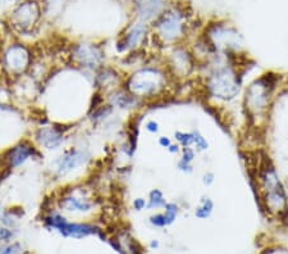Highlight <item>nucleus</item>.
I'll return each mask as SVG.
<instances>
[{"label": "nucleus", "instance_id": "nucleus-2", "mask_svg": "<svg viewBox=\"0 0 288 254\" xmlns=\"http://www.w3.org/2000/svg\"><path fill=\"white\" fill-rule=\"evenodd\" d=\"M98 206L95 190L86 185H71L61 190L56 196V209L63 214H90Z\"/></svg>", "mask_w": 288, "mask_h": 254}, {"label": "nucleus", "instance_id": "nucleus-8", "mask_svg": "<svg viewBox=\"0 0 288 254\" xmlns=\"http://www.w3.org/2000/svg\"><path fill=\"white\" fill-rule=\"evenodd\" d=\"M43 17V8L37 0H25L12 13L13 26L20 32L27 33L37 27Z\"/></svg>", "mask_w": 288, "mask_h": 254}, {"label": "nucleus", "instance_id": "nucleus-17", "mask_svg": "<svg viewBox=\"0 0 288 254\" xmlns=\"http://www.w3.org/2000/svg\"><path fill=\"white\" fill-rule=\"evenodd\" d=\"M114 113V108L109 103H103L101 105L96 107L95 110L90 111V120L92 123H101L108 120Z\"/></svg>", "mask_w": 288, "mask_h": 254}, {"label": "nucleus", "instance_id": "nucleus-6", "mask_svg": "<svg viewBox=\"0 0 288 254\" xmlns=\"http://www.w3.org/2000/svg\"><path fill=\"white\" fill-rule=\"evenodd\" d=\"M155 35L162 43H177L185 33V22L183 15L178 10H167L163 12L154 22Z\"/></svg>", "mask_w": 288, "mask_h": 254}, {"label": "nucleus", "instance_id": "nucleus-1", "mask_svg": "<svg viewBox=\"0 0 288 254\" xmlns=\"http://www.w3.org/2000/svg\"><path fill=\"white\" fill-rule=\"evenodd\" d=\"M167 74L158 67L144 66L124 77L123 87L140 100L154 99L165 90Z\"/></svg>", "mask_w": 288, "mask_h": 254}, {"label": "nucleus", "instance_id": "nucleus-12", "mask_svg": "<svg viewBox=\"0 0 288 254\" xmlns=\"http://www.w3.org/2000/svg\"><path fill=\"white\" fill-rule=\"evenodd\" d=\"M124 77L126 76H123L118 68L105 64L95 71L94 86L96 92H100L106 98V95L110 94L111 92L123 86Z\"/></svg>", "mask_w": 288, "mask_h": 254}, {"label": "nucleus", "instance_id": "nucleus-7", "mask_svg": "<svg viewBox=\"0 0 288 254\" xmlns=\"http://www.w3.org/2000/svg\"><path fill=\"white\" fill-rule=\"evenodd\" d=\"M92 159L91 152L84 147H71L62 153L61 157L54 160V176L63 178L74 171L85 167Z\"/></svg>", "mask_w": 288, "mask_h": 254}, {"label": "nucleus", "instance_id": "nucleus-13", "mask_svg": "<svg viewBox=\"0 0 288 254\" xmlns=\"http://www.w3.org/2000/svg\"><path fill=\"white\" fill-rule=\"evenodd\" d=\"M147 36V26L145 22L137 21L133 25L129 26L123 35L119 36L118 41H117V49L121 53L124 51H136L140 50L142 44L145 43Z\"/></svg>", "mask_w": 288, "mask_h": 254}, {"label": "nucleus", "instance_id": "nucleus-3", "mask_svg": "<svg viewBox=\"0 0 288 254\" xmlns=\"http://www.w3.org/2000/svg\"><path fill=\"white\" fill-rule=\"evenodd\" d=\"M69 63L85 71H98L105 66V50L101 45L89 41L72 44L68 50Z\"/></svg>", "mask_w": 288, "mask_h": 254}, {"label": "nucleus", "instance_id": "nucleus-4", "mask_svg": "<svg viewBox=\"0 0 288 254\" xmlns=\"http://www.w3.org/2000/svg\"><path fill=\"white\" fill-rule=\"evenodd\" d=\"M3 67L12 79L26 76L33 63V53L27 45L21 43L10 44L3 54Z\"/></svg>", "mask_w": 288, "mask_h": 254}, {"label": "nucleus", "instance_id": "nucleus-10", "mask_svg": "<svg viewBox=\"0 0 288 254\" xmlns=\"http://www.w3.org/2000/svg\"><path fill=\"white\" fill-rule=\"evenodd\" d=\"M40 154V149L36 147L32 140L23 139L13 147H10L4 153L3 162H4L5 168H8V170H17V168L25 166L28 160L39 157Z\"/></svg>", "mask_w": 288, "mask_h": 254}, {"label": "nucleus", "instance_id": "nucleus-27", "mask_svg": "<svg viewBox=\"0 0 288 254\" xmlns=\"http://www.w3.org/2000/svg\"><path fill=\"white\" fill-rule=\"evenodd\" d=\"M177 167H178V170H180L181 172H183V173H191L192 171H194V167H192V163H187V162H185V160H182V159L178 160Z\"/></svg>", "mask_w": 288, "mask_h": 254}, {"label": "nucleus", "instance_id": "nucleus-14", "mask_svg": "<svg viewBox=\"0 0 288 254\" xmlns=\"http://www.w3.org/2000/svg\"><path fill=\"white\" fill-rule=\"evenodd\" d=\"M269 80L271 77L266 75L265 77L255 81L248 87V92L246 93V100L248 102L251 110L261 111L266 105L272 89H273V82H271Z\"/></svg>", "mask_w": 288, "mask_h": 254}, {"label": "nucleus", "instance_id": "nucleus-33", "mask_svg": "<svg viewBox=\"0 0 288 254\" xmlns=\"http://www.w3.org/2000/svg\"><path fill=\"white\" fill-rule=\"evenodd\" d=\"M0 2H2V0H0Z\"/></svg>", "mask_w": 288, "mask_h": 254}, {"label": "nucleus", "instance_id": "nucleus-26", "mask_svg": "<svg viewBox=\"0 0 288 254\" xmlns=\"http://www.w3.org/2000/svg\"><path fill=\"white\" fill-rule=\"evenodd\" d=\"M21 250H22V248H21L20 244H10L8 245L7 248H4V249L0 252V254H21Z\"/></svg>", "mask_w": 288, "mask_h": 254}, {"label": "nucleus", "instance_id": "nucleus-24", "mask_svg": "<svg viewBox=\"0 0 288 254\" xmlns=\"http://www.w3.org/2000/svg\"><path fill=\"white\" fill-rule=\"evenodd\" d=\"M150 224L154 225L155 227H165V226H167L163 213L152 214V216L150 217Z\"/></svg>", "mask_w": 288, "mask_h": 254}, {"label": "nucleus", "instance_id": "nucleus-5", "mask_svg": "<svg viewBox=\"0 0 288 254\" xmlns=\"http://www.w3.org/2000/svg\"><path fill=\"white\" fill-rule=\"evenodd\" d=\"M44 222L46 226L59 231L63 237L85 238L98 231L95 225L89 224V222L68 221V219L61 211L54 208L46 212L44 216Z\"/></svg>", "mask_w": 288, "mask_h": 254}, {"label": "nucleus", "instance_id": "nucleus-30", "mask_svg": "<svg viewBox=\"0 0 288 254\" xmlns=\"http://www.w3.org/2000/svg\"><path fill=\"white\" fill-rule=\"evenodd\" d=\"M214 173L213 172H206L202 177V183H204L205 186H210L213 183H214Z\"/></svg>", "mask_w": 288, "mask_h": 254}, {"label": "nucleus", "instance_id": "nucleus-28", "mask_svg": "<svg viewBox=\"0 0 288 254\" xmlns=\"http://www.w3.org/2000/svg\"><path fill=\"white\" fill-rule=\"evenodd\" d=\"M145 130H146L147 132H150V134H157V132L159 131V123L155 120L147 121V122L145 123Z\"/></svg>", "mask_w": 288, "mask_h": 254}, {"label": "nucleus", "instance_id": "nucleus-16", "mask_svg": "<svg viewBox=\"0 0 288 254\" xmlns=\"http://www.w3.org/2000/svg\"><path fill=\"white\" fill-rule=\"evenodd\" d=\"M170 67L175 69V74L187 75L192 69V57L186 53L183 49H176L175 53L170 56Z\"/></svg>", "mask_w": 288, "mask_h": 254}, {"label": "nucleus", "instance_id": "nucleus-15", "mask_svg": "<svg viewBox=\"0 0 288 254\" xmlns=\"http://www.w3.org/2000/svg\"><path fill=\"white\" fill-rule=\"evenodd\" d=\"M133 10L139 21L146 23L147 21L157 20L160 14L164 4L163 0H132Z\"/></svg>", "mask_w": 288, "mask_h": 254}, {"label": "nucleus", "instance_id": "nucleus-11", "mask_svg": "<svg viewBox=\"0 0 288 254\" xmlns=\"http://www.w3.org/2000/svg\"><path fill=\"white\" fill-rule=\"evenodd\" d=\"M33 142L36 147L46 152H55L63 147L66 132L55 125H43L33 131Z\"/></svg>", "mask_w": 288, "mask_h": 254}, {"label": "nucleus", "instance_id": "nucleus-18", "mask_svg": "<svg viewBox=\"0 0 288 254\" xmlns=\"http://www.w3.org/2000/svg\"><path fill=\"white\" fill-rule=\"evenodd\" d=\"M167 199H165L164 194L159 189H152L151 191L147 195V207L146 209L149 211H154V209L164 208L165 204H167Z\"/></svg>", "mask_w": 288, "mask_h": 254}, {"label": "nucleus", "instance_id": "nucleus-22", "mask_svg": "<svg viewBox=\"0 0 288 254\" xmlns=\"http://www.w3.org/2000/svg\"><path fill=\"white\" fill-rule=\"evenodd\" d=\"M194 132V145L196 147L197 152H204V150H207L209 148V142L207 140L200 134L199 131H192Z\"/></svg>", "mask_w": 288, "mask_h": 254}, {"label": "nucleus", "instance_id": "nucleus-31", "mask_svg": "<svg viewBox=\"0 0 288 254\" xmlns=\"http://www.w3.org/2000/svg\"><path fill=\"white\" fill-rule=\"evenodd\" d=\"M13 237V232L9 229H0V239L2 240H9Z\"/></svg>", "mask_w": 288, "mask_h": 254}, {"label": "nucleus", "instance_id": "nucleus-25", "mask_svg": "<svg viewBox=\"0 0 288 254\" xmlns=\"http://www.w3.org/2000/svg\"><path fill=\"white\" fill-rule=\"evenodd\" d=\"M132 207H133L135 211H137V212L144 211V209H146V207H147V199L141 198V196H140V198L133 199V202H132Z\"/></svg>", "mask_w": 288, "mask_h": 254}, {"label": "nucleus", "instance_id": "nucleus-19", "mask_svg": "<svg viewBox=\"0 0 288 254\" xmlns=\"http://www.w3.org/2000/svg\"><path fill=\"white\" fill-rule=\"evenodd\" d=\"M213 209H214V202L210 198H202L200 206L195 209V216L200 220H205L210 217V214L213 213Z\"/></svg>", "mask_w": 288, "mask_h": 254}, {"label": "nucleus", "instance_id": "nucleus-29", "mask_svg": "<svg viewBox=\"0 0 288 254\" xmlns=\"http://www.w3.org/2000/svg\"><path fill=\"white\" fill-rule=\"evenodd\" d=\"M158 144H159L162 148L168 149V148L172 145V140H170V137L168 136H160L159 139H158Z\"/></svg>", "mask_w": 288, "mask_h": 254}, {"label": "nucleus", "instance_id": "nucleus-20", "mask_svg": "<svg viewBox=\"0 0 288 254\" xmlns=\"http://www.w3.org/2000/svg\"><path fill=\"white\" fill-rule=\"evenodd\" d=\"M175 139L177 144L182 148H188L194 145V132H185V131H176Z\"/></svg>", "mask_w": 288, "mask_h": 254}, {"label": "nucleus", "instance_id": "nucleus-21", "mask_svg": "<svg viewBox=\"0 0 288 254\" xmlns=\"http://www.w3.org/2000/svg\"><path fill=\"white\" fill-rule=\"evenodd\" d=\"M178 206L176 203H167L164 207V212H163V216H164L165 220V224L168 225H172L173 222L176 221L178 216Z\"/></svg>", "mask_w": 288, "mask_h": 254}, {"label": "nucleus", "instance_id": "nucleus-32", "mask_svg": "<svg viewBox=\"0 0 288 254\" xmlns=\"http://www.w3.org/2000/svg\"><path fill=\"white\" fill-rule=\"evenodd\" d=\"M180 148H181L180 145H178V144H173V142H172V145H170V147L168 148L167 150L170 153V154H177V153L181 150Z\"/></svg>", "mask_w": 288, "mask_h": 254}, {"label": "nucleus", "instance_id": "nucleus-9", "mask_svg": "<svg viewBox=\"0 0 288 254\" xmlns=\"http://www.w3.org/2000/svg\"><path fill=\"white\" fill-rule=\"evenodd\" d=\"M206 86L215 98H220V99H232L238 93L237 79L225 67L215 69L210 75Z\"/></svg>", "mask_w": 288, "mask_h": 254}, {"label": "nucleus", "instance_id": "nucleus-23", "mask_svg": "<svg viewBox=\"0 0 288 254\" xmlns=\"http://www.w3.org/2000/svg\"><path fill=\"white\" fill-rule=\"evenodd\" d=\"M196 158V153H195V149H192L191 147L188 148H182V157L181 159L185 160L187 163H192Z\"/></svg>", "mask_w": 288, "mask_h": 254}]
</instances>
